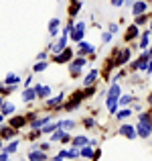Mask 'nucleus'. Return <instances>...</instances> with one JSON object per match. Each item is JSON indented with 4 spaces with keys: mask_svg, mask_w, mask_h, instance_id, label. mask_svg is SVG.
<instances>
[{
    "mask_svg": "<svg viewBox=\"0 0 152 161\" xmlns=\"http://www.w3.org/2000/svg\"><path fill=\"white\" fill-rule=\"evenodd\" d=\"M0 137H2V141H4V139H12V137H14V129H12V126H4V129H0Z\"/></svg>",
    "mask_w": 152,
    "mask_h": 161,
    "instance_id": "nucleus-23",
    "label": "nucleus"
},
{
    "mask_svg": "<svg viewBox=\"0 0 152 161\" xmlns=\"http://www.w3.org/2000/svg\"><path fill=\"white\" fill-rule=\"evenodd\" d=\"M140 122H138V126H136V135L138 137H142V139H148L150 135H152V116L150 114H140Z\"/></svg>",
    "mask_w": 152,
    "mask_h": 161,
    "instance_id": "nucleus-1",
    "label": "nucleus"
},
{
    "mask_svg": "<svg viewBox=\"0 0 152 161\" xmlns=\"http://www.w3.org/2000/svg\"><path fill=\"white\" fill-rule=\"evenodd\" d=\"M109 33H112V35H116V33H118V25H116V23L109 25Z\"/></svg>",
    "mask_w": 152,
    "mask_h": 161,
    "instance_id": "nucleus-37",
    "label": "nucleus"
},
{
    "mask_svg": "<svg viewBox=\"0 0 152 161\" xmlns=\"http://www.w3.org/2000/svg\"><path fill=\"white\" fill-rule=\"evenodd\" d=\"M83 122H85V126H94V125H95V122H94V118H85Z\"/></svg>",
    "mask_w": 152,
    "mask_h": 161,
    "instance_id": "nucleus-40",
    "label": "nucleus"
},
{
    "mask_svg": "<svg viewBox=\"0 0 152 161\" xmlns=\"http://www.w3.org/2000/svg\"><path fill=\"white\" fill-rule=\"evenodd\" d=\"M85 63H87V59L83 57V55H79L77 59H71V63H69V71H71V75H73V78H77V75L81 74V69L85 67Z\"/></svg>",
    "mask_w": 152,
    "mask_h": 161,
    "instance_id": "nucleus-3",
    "label": "nucleus"
},
{
    "mask_svg": "<svg viewBox=\"0 0 152 161\" xmlns=\"http://www.w3.org/2000/svg\"><path fill=\"white\" fill-rule=\"evenodd\" d=\"M132 114L134 112L130 108H122V110H118V112H116V118H118V120H126V118H130Z\"/></svg>",
    "mask_w": 152,
    "mask_h": 161,
    "instance_id": "nucleus-22",
    "label": "nucleus"
},
{
    "mask_svg": "<svg viewBox=\"0 0 152 161\" xmlns=\"http://www.w3.org/2000/svg\"><path fill=\"white\" fill-rule=\"evenodd\" d=\"M71 143H73V147H77V149H81V147H85V145H87L89 141H87V139L83 137V135H79V137H75V139H73Z\"/></svg>",
    "mask_w": 152,
    "mask_h": 161,
    "instance_id": "nucleus-24",
    "label": "nucleus"
},
{
    "mask_svg": "<svg viewBox=\"0 0 152 161\" xmlns=\"http://www.w3.org/2000/svg\"><path fill=\"white\" fill-rule=\"evenodd\" d=\"M73 59V49H69V47H65L59 55H55L53 57V61L55 63H67V61H71Z\"/></svg>",
    "mask_w": 152,
    "mask_h": 161,
    "instance_id": "nucleus-6",
    "label": "nucleus"
},
{
    "mask_svg": "<svg viewBox=\"0 0 152 161\" xmlns=\"http://www.w3.org/2000/svg\"><path fill=\"white\" fill-rule=\"evenodd\" d=\"M65 100V94H59V96H55V98H51V100H47V106L49 108H57L59 104Z\"/></svg>",
    "mask_w": 152,
    "mask_h": 161,
    "instance_id": "nucleus-20",
    "label": "nucleus"
},
{
    "mask_svg": "<svg viewBox=\"0 0 152 161\" xmlns=\"http://www.w3.org/2000/svg\"><path fill=\"white\" fill-rule=\"evenodd\" d=\"M47 57V51H43V53H39V61H43V59Z\"/></svg>",
    "mask_w": 152,
    "mask_h": 161,
    "instance_id": "nucleus-44",
    "label": "nucleus"
},
{
    "mask_svg": "<svg viewBox=\"0 0 152 161\" xmlns=\"http://www.w3.org/2000/svg\"><path fill=\"white\" fill-rule=\"evenodd\" d=\"M0 149H2V137H0Z\"/></svg>",
    "mask_w": 152,
    "mask_h": 161,
    "instance_id": "nucleus-51",
    "label": "nucleus"
},
{
    "mask_svg": "<svg viewBox=\"0 0 152 161\" xmlns=\"http://www.w3.org/2000/svg\"><path fill=\"white\" fill-rule=\"evenodd\" d=\"M12 112H14V104L4 102V104H2V110H0V114H12Z\"/></svg>",
    "mask_w": 152,
    "mask_h": 161,
    "instance_id": "nucleus-29",
    "label": "nucleus"
},
{
    "mask_svg": "<svg viewBox=\"0 0 152 161\" xmlns=\"http://www.w3.org/2000/svg\"><path fill=\"white\" fill-rule=\"evenodd\" d=\"M94 45H91V43H87V41H79V43H77V53L79 55H83V57H85V55H91V53H94Z\"/></svg>",
    "mask_w": 152,
    "mask_h": 161,
    "instance_id": "nucleus-9",
    "label": "nucleus"
},
{
    "mask_svg": "<svg viewBox=\"0 0 152 161\" xmlns=\"http://www.w3.org/2000/svg\"><path fill=\"white\" fill-rule=\"evenodd\" d=\"M134 2H136V0H124V4H126V6H132Z\"/></svg>",
    "mask_w": 152,
    "mask_h": 161,
    "instance_id": "nucleus-46",
    "label": "nucleus"
},
{
    "mask_svg": "<svg viewBox=\"0 0 152 161\" xmlns=\"http://www.w3.org/2000/svg\"><path fill=\"white\" fill-rule=\"evenodd\" d=\"M79 8H81V0H79V2H73V4L69 6V16H77Z\"/></svg>",
    "mask_w": 152,
    "mask_h": 161,
    "instance_id": "nucleus-28",
    "label": "nucleus"
},
{
    "mask_svg": "<svg viewBox=\"0 0 152 161\" xmlns=\"http://www.w3.org/2000/svg\"><path fill=\"white\" fill-rule=\"evenodd\" d=\"M35 98H37V92H35V88H27V90L23 92V100H24V102H33Z\"/></svg>",
    "mask_w": 152,
    "mask_h": 161,
    "instance_id": "nucleus-18",
    "label": "nucleus"
},
{
    "mask_svg": "<svg viewBox=\"0 0 152 161\" xmlns=\"http://www.w3.org/2000/svg\"><path fill=\"white\" fill-rule=\"evenodd\" d=\"M59 126H61V122H53V125H43L41 126V133H45V135H49V133H55V130L59 129Z\"/></svg>",
    "mask_w": 152,
    "mask_h": 161,
    "instance_id": "nucleus-19",
    "label": "nucleus"
},
{
    "mask_svg": "<svg viewBox=\"0 0 152 161\" xmlns=\"http://www.w3.org/2000/svg\"><path fill=\"white\" fill-rule=\"evenodd\" d=\"M47 65H49L47 61H39L35 67H33V71H45V69H47Z\"/></svg>",
    "mask_w": 152,
    "mask_h": 161,
    "instance_id": "nucleus-33",
    "label": "nucleus"
},
{
    "mask_svg": "<svg viewBox=\"0 0 152 161\" xmlns=\"http://www.w3.org/2000/svg\"><path fill=\"white\" fill-rule=\"evenodd\" d=\"M4 120V114H0V122H2Z\"/></svg>",
    "mask_w": 152,
    "mask_h": 161,
    "instance_id": "nucleus-49",
    "label": "nucleus"
},
{
    "mask_svg": "<svg viewBox=\"0 0 152 161\" xmlns=\"http://www.w3.org/2000/svg\"><path fill=\"white\" fill-rule=\"evenodd\" d=\"M130 55H132V51H130V49H124L120 55H116V59H114V67H122V65H124V63L130 59Z\"/></svg>",
    "mask_w": 152,
    "mask_h": 161,
    "instance_id": "nucleus-11",
    "label": "nucleus"
},
{
    "mask_svg": "<svg viewBox=\"0 0 152 161\" xmlns=\"http://www.w3.org/2000/svg\"><path fill=\"white\" fill-rule=\"evenodd\" d=\"M148 41H150V31H144L140 37V49H146L148 47Z\"/></svg>",
    "mask_w": 152,
    "mask_h": 161,
    "instance_id": "nucleus-26",
    "label": "nucleus"
},
{
    "mask_svg": "<svg viewBox=\"0 0 152 161\" xmlns=\"http://www.w3.org/2000/svg\"><path fill=\"white\" fill-rule=\"evenodd\" d=\"M79 153H81V157H85V159H91V157H94V149H91V147H81V149H79Z\"/></svg>",
    "mask_w": 152,
    "mask_h": 161,
    "instance_id": "nucleus-27",
    "label": "nucleus"
},
{
    "mask_svg": "<svg viewBox=\"0 0 152 161\" xmlns=\"http://www.w3.org/2000/svg\"><path fill=\"white\" fill-rule=\"evenodd\" d=\"M24 122H27V118H24V116H14L10 120V126H12V129H20Z\"/></svg>",
    "mask_w": 152,
    "mask_h": 161,
    "instance_id": "nucleus-25",
    "label": "nucleus"
},
{
    "mask_svg": "<svg viewBox=\"0 0 152 161\" xmlns=\"http://www.w3.org/2000/svg\"><path fill=\"white\" fill-rule=\"evenodd\" d=\"M18 82H20V78H18L16 74H8V75H6V80H4V82H0V84H4V86H12V88H14Z\"/></svg>",
    "mask_w": 152,
    "mask_h": 161,
    "instance_id": "nucleus-16",
    "label": "nucleus"
},
{
    "mask_svg": "<svg viewBox=\"0 0 152 161\" xmlns=\"http://www.w3.org/2000/svg\"><path fill=\"white\" fill-rule=\"evenodd\" d=\"M0 161H8V153H4V151H2V153H0Z\"/></svg>",
    "mask_w": 152,
    "mask_h": 161,
    "instance_id": "nucleus-42",
    "label": "nucleus"
},
{
    "mask_svg": "<svg viewBox=\"0 0 152 161\" xmlns=\"http://www.w3.org/2000/svg\"><path fill=\"white\" fill-rule=\"evenodd\" d=\"M2 104H4V100H2V98H0V108H2Z\"/></svg>",
    "mask_w": 152,
    "mask_h": 161,
    "instance_id": "nucleus-50",
    "label": "nucleus"
},
{
    "mask_svg": "<svg viewBox=\"0 0 152 161\" xmlns=\"http://www.w3.org/2000/svg\"><path fill=\"white\" fill-rule=\"evenodd\" d=\"M112 4H114V6H122V4H124V0H112Z\"/></svg>",
    "mask_w": 152,
    "mask_h": 161,
    "instance_id": "nucleus-43",
    "label": "nucleus"
},
{
    "mask_svg": "<svg viewBox=\"0 0 152 161\" xmlns=\"http://www.w3.org/2000/svg\"><path fill=\"white\" fill-rule=\"evenodd\" d=\"M73 126H75L73 120H61V129L63 130H69V129H73Z\"/></svg>",
    "mask_w": 152,
    "mask_h": 161,
    "instance_id": "nucleus-34",
    "label": "nucleus"
},
{
    "mask_svg": "<svg viewBox=\"0 0 152 161\" xmlns=\"http://www.w3.org/2000/svg\"><path fill=\"white\" fill-rule=\"evenodd\" d=\"M83 33H85V23H77V25H73V31H71V39L73 41H83Z\"/></svg>",
    "mask_w": 152,
    "mask_h": 161,
    "instance_id": "nucleus-5",
    "label": "nucleus"
},
{
    "mask_svg": "<svg viewBox=\"0 0 152 161\" xmlns=\"http://www.w3.org/2000/svg\"><path fill=\"white\" fill-rule=\"evenodd\" d=\"M39 149H41V151H47V149H49V143H41Z\"/></svg>",
    "mask_w": 152,
    "mask_h": 161,
    "instance_id": "nucleus-41",
    "label": "nucleus"
},
{
    "mask_svg": "<svg viewBox=\"0 0 152 161\" xmlns=\"http://www.w3.org/2000/svg\"><path fill=\"white\" fill-rule=\"evenodd\" d=\"M146 8H148L146 0H136V2L132 4V14H134V16H138V14H146Z\"/></svg>",
    "mask_w": 152,
    "mask_h": 161,
    "instance_id": "nucleus-10",
    "label": "nucleus"
},
{
    "mask_svg": "<svg viewBox=\"0 0 152 161\" xmlns=\"http://www.w3.org/2000/svg\"><path fill=\"white\" fill-rule=\"evenodd\" d=\"M63 135H65V130H63L61 126H59V129L55 130L53 135H51V141H61V139H63Z\"/></svg>",
    "mask_w": 152,
    "mask_h": 161,
    "instance_id": "nucleus-32",
    "label": "nucleus"
},
{
    "mask_svg": "<svg viewBox=\"0 0 152 161\" xmlns=\"http://www.w3.org/2000/svg\"><path fill=\"white\" fill-rule=\"evenodd\" d=\"M118 100H120V84L114 82L108 90V110L112 114L118 112Z\"/></svg>",
    "mask_w": 152,
    "mask_h": 161,
    "instance_id": "nucleus-2",
    "label": "nucleus"
},
{
    "mask_svg": "<svg viewBox=\"0 0 152 161\" xmlns=\"http://www.w3.org/2000/svg\"><path fill=\"white\" fill-rule=\"evenodd\" d=\"M28 159H31V161H47V153L41 151V149H31Z\"/></svg>",
    "mask_w": 152,
    "mask_h": 161,
    "instance_id": "nucleus-13",
    "label": "nucleus"
},
{
    "mask_svg": "<svg viewBox=\"0 0 152 161\" xmlns=\"http://www.w3.org/2000/svg\"><path fill=\"white\" fill-rule=\"evenodd\" d=\"M31 84H33V78H27V82H24V86H27V88H31Z\"/></svg>",
    "mask_w": 152,
    "mask_h": 161,
    "instance_id": "nucleus-45",
    "label": "nucleus"
},
{
    "mask_svg": "<svg viewBox=\"0 0 152 161\" xmlns=\"http://www.w3.org/2000/svg\"><path fill=\"white\" fill-rule=\"evenodd\" d=\"M144 71H146V74H148V75L152 74V59L148 61V65H146V69H144Z\"/></svg>",
    "mask_w": 152,
    "mask_h": 161,
    "instance_id": "nucleus-39",
    "label": "nucleus"
},
{
    "mask_svg": "<svg viewBox=\"0 0 152 161\" xmlns=\"http://www.w3.org/2000/svg\"><path fill=\"white\" fill-rule=\"evenodd\" d=\"M35 92H37V98H47V96H51V86H41V84H37Z\"/></svg>",
    "mask_w": 152,
    "mask_h": 161,
    "instance_id": "nucleus-14",
    "label": "nucleus"
},
{
    "mask_svg": "<svg viewBox=\"0 0 152 161\" xmlns=\"http://www.w3.org/2000/svg\"><path fill=\"white\" fill-rule=\"evenodd\" d=\"M83 98H85V96H83V92H81V90H77L73 96H71V100H69V102H67L63 108H65V110H75V108L79 106V104H81V100H83Z\"/></svg>",
    "mask_w": 152,
    "mask_h": 161,
    "instance_id": "nucleus-4",
    "label": "nucleus"
},
{
    "mask_svg": "<svg viewBox=\"0 0 152 161\" xmlns=\"http://www.w3.org/2000/svg\"><path fill=\"white\" fill-rule=\"evenodd\" d=\"M148 61H150L148 53H142V55H140V59H136V61H134L132 65H130V69H146Z\"/></svg>",
    "mask_w": 152,
    "mask_h": 161,
    "instance_id": "nucleus-8",
    "label": "nucleus"
},
{
    "mask_svg": "<svg viewBox=\"0 0 152 161\" xmlns=\"http://www.w3.org/2000/svg\"><path fill=\"white\" fill-rule=\"evenodd\" d=\"M57 33H59V19H51V23H49V35L51 37H57Z\"/></svg>",
    "mask_w": 152,
    "mask_h": 161,
    "instance_id": "nucleus-21",
    "label": "nucleus"
},
{
    "mask_svg": "<svg viewBox=\"0 0 152 161\" xmlns=\"http://www.w3.org/2000/svg\"><path fill=\"white\" fill-rule=\"evenodd\" d=\"M148 19H150L148 14H138V16H136V20H134V25L142 27V25H146V23H148Z\"/></svg>",
    "mask_w": 152,
    "mask_h": 161,
    "instance_id": "nucleus-31",
    "label": "nucleus"
},
{
    "mask_svg": "<svg viewBox=\"0 0 152 161\" xmlns=\"http://www.w3.org/2000/svg\"><path fill=\"white\" fill-rule=\"evenodd\" d=\"M150 31H152V20H150Z\"/></svg>",
    "mask_w": 152,
    "mask_h": 161,
    "instance_id": "nucleus-53",
    "label": "nucleus"
},
{
    "mask_svg": "<svg viewBox=\"0 0 152 161\" xmlns=\"http://www.w3.org/2000/svg\"><path fill=\"white\" fill-rule=\"evenodd\" d=\"M16 149H18V141H10V145H8V147H2L4 153H14Z\"/></svg>",
    "mask_w": 152,
    "mask_h": 161,
    "instance_id": "nucleus-30",
    "label": "nucleus"
},
{
    "mask_svg": "<svg viewBox=\"0 0 152 161\" xmlns=\"http://www.w3.org/2000/svg\"><path fill=\"white\" fill-rule=\"evenodd\" d=\"M39 135H41V130H35V133L28 135V139H31V141H35V139H39Z\"/></svg>",
    "mask_w": 152,
    "mask_h": 161,
    "instance_id": "nucleus-38",
    "label": "nucleus"
},
{
    "mask_svg": "<svg viewBox=\"0 0 152 161\" xmlns=\"http://www.w3.org/2000/svg\"><path fill=\"white\" fill-rule=\"evenodd\" d=\"M65 47H67V35H63V37H59V39L55 41L53 45H51V51H53L55 55H59Z\"/></svg>",
    "mask_w": 152,
    "mask_h": 161,
    "instance_id": "nucleus-7",
    "label": "nucleus"
},
{
    "mask_svg": "<svg viewBox=\"0 0 152 161\" xmlns=\"http://www.w3.org/2000/svg\"><path fill=\"white\" fill-rule=\"evenodd\" d=\"M120 135H124V137H128V139H136L138 137L136 126H132V125H122L120 126Z\"/></svg>",
    "mask_w": 152,
    "mask_h": 161,
    "instance_id": "nucleus-12",
    "label": "nucleus"
},
{
    "mask_svg": "<svg viewBox=\"0 0 152 161\" xmlns=\"http://www.w3.org/2000/svg\"><path fill=\"white\" fill-rule=\"evenodd\" d=\"M98 75H99V71H98V69L89 71V74L85 75V80H83V84H85V86H94V82L98 80Z\"/></svg>",
    "mask_w": 152,
    "mask_h": 161,
    "instance_id": "nucleus-17",
    "label": "nucleus"
},
{
    "mask_svg": "<svg viewBox=\"0 0 152 161\" xmlns=\"http://www.w3.org/2000/svg\"><path fill=\"white\" fill-rule=\"evenodd\" d=\"M55 161H65V159H63V157H59V155H57V157H55Z\"/></svg>",
    "mask_w": 152,
    "mask_h": 161,
    "instance_id": "nucleus-48",
    "label": "nucleus"
},
{
    "mask_svg": "<svg viewBox=\"0 0 152 161\" xmlns=\"http://www.w3.org/2000/svg\"><path fill=\"white\" fill-rule=\"evenodd\" d=\"M148 100H150V104H152V94H150V98H148Z\"/></svg>",
    "mask_w": 152,
    "mask_h": 161,
    "instance_id": "nucleus-52",
    "label": "nucleus"
},
{
    "mask_svg": "<svg viewBox=\"0 0 152 161\" xmlns=\"http://www.w3.org/2000/svg\"><path fill=\"white\" fill-rule=\"evenodd\" d=\"M118 102H120V104H130V102H132V96H130V94L120 96V100H118Z\"/></svg>",
    "mask_w": 152,
    "mask_h": 161,
    "instance_id": "nucleus-35",
    "label": "nucleus"
},
{
    "mask_svg": "<svg viewBox=\"0 0 152 161\" xmlns=\"http://www.w3.org/2000/svg\"><path fill=\"white\" fill-rule=\"evenodd\" d=\"M148 57L152 59V47H148Z\"/></svg>",
    "mask_w": 152,
    "mask_h": 161,
    "instance_id": "nucleus-47",
    "label": "nucleus"
},
{
    "mask_svg": "<svg viewBox=\"0 0 152 161\" xmlns=\"http://www.w3.org/2000/svg\"><path fill=\"white\" fill-rule=\"evenodd\" d=\"M138 35H140V33H138V25H130V27H128V31H126V41L136 39Z\"/></svg>",
    "mask_w": 152,
    "mask_h": 161,
    "instance_id": "nucleus-15",
    "label": "nucleus"
},
{
    "mask_svg": "<svg viewBox=\"0 0 152 161\" xmlns=\"http://www.w3.org/2000/svg\"><path fill=\"white\" fill-rule=\"evenodd\" d=\"M101 41H104V43H109V41H112V33H104V35H101Z\"/></svg>",
    "mask_w": 152,
    "mask_h": 161,
    "instance_id": "nucleus-36",
    "label": "nucleus"
}]
</instances>
